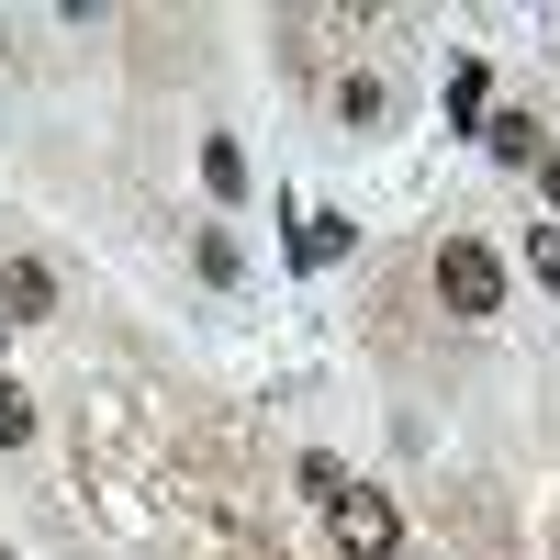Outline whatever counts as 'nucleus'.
<instances>
[{
  "mask_svg": "<svg viewBox=\"0 0 560 560\" xmlns=\"http://www.w3.org/2000/svg\"><path fill=\"white\" fill-rule=\"evenodd\" d=\"M538 179H549V202H560V158H549V168H538Z\"/></svg>",
  "mask_w": 560,
  "mask_h": 560,
  "instance_id": "1a4fd4ad",
  "label": "nucleus"
},
{
  "mask_svg": "<svg viewBox=\"0 0 560 560\" xmlns=\"http://www.w3.org/2000/svg\"><path fill=\"white\" fill-rule=\"evenodd\" d=\"M438 303H448V314H504V258L471 247V236H448V247H438Z\"/></svg>",
  "mask_w": 560,
  "mask_h": 560,
  "instance_id": "f257e3e1",
  "label": "nucleus"
},
{
  "mask_svg": "<svg viewBox=\"0 0 560 560\" xmlns=\"http://www.w3.org/2000/svg\"><path fill=\"white\" fill-rule=\"evenodd\" d=\"M23 438H34V404H23L12 382H0V448H23Z\"/></svg>",
  "mask_w": 560,
  "mask_h": 560,
  "instance_id": "6e6552de",
  "label": "nucleus"
},
{
  "mask_svg": "<svg viewBox=\"0 0 560 560\" xmlns=\"http://www.w3.org/2000/svg\"><path fill=\"white\" fill-rule=\"evenodd\" d=\"M0 292H12V314H45V303H57V269H45V258H12Z\"/></svg>",
  "mask_w": 560,
  "mask_h": 560,
  "instance_id": "39448f33",
  "label": "nucleus"
},
{
  "mask_svg": "<svg viewBox=\"0 0 560 560\" xmlns=\"http://www.w3.org/2000/svg\"><path fill=\"white\" fill-rule=\"evenodd\" d=\"M202 179H213V202H236V191H247V147H224V135H213V147H202Z\"/></svg>",
  "mask_w": 560,
  "mask_h": 560,
  "instance_id": "423d86ee",
  "label": "nucleus"
},
{
  "mask_svg": "<svg viewBox=\"0 0 560 560\" xmlns=\"http://www.w3.org/2000/svg\"><path fill=\"white\" fill-rule=\"evenodd\" d=\"M482 147H493L504 168H527V158H538V113H493V124H482Z\"/></svg>",
  "mask_w": 560,
  "mask_h": 560,
  "instance_id": "7ed1b4c3",
  "label": "nucleus"
},
{
  "mask_svg": "<svg viewBox=\"0 0 560 560\" xmlns=\"http://www.w3.org/2000/svg\"><path fill=\"white\" fill-rule=\"evenodd\" d=\"M337 549H348V560H393V549H404L393 493H370V482H359V493H337Z\"/></svg>",
  "mask_w": 560,
  "mask_h": 560,
  "instance_id": "f03ea898",
  "label": "nucleus"
},
{
  "mask_svg": "<svg viewBox=\"0 0 560 560\" xmlns=\"http://www.w3.org/2000/svg\"><path fill=\"white\" fill-rule=\"evenodd\" d=\"M292 258H303V269H325V258H348V213H303V236H292Z\"/></svg>",
  "mask_w": 560,
  "mask_h": 560,
  "instance_id": "20e7f679",
  "label": "nucleus"
},
{
  "mask_svg": "<svg viewBox=\"0 0 560 560\" xmlns=\"http://www.w3.org/2000/svg\"><path fill=\"white\" fill-rule=\"evenodd\" d=\"M482 90H493V79H482V57H459V68H448V113L471 124V113H482Z\"/></svg>",
  "mask_w": 560,
  "mask_h": 560,
  "instance_id": "0eeeda50",
  "label": "nucleus"
},
{
  "mask_svg": "<svg viewBox=\"0 0 560 560\" xmlns=\"http://www.w3.org/2000/svg\"><path fill=\"white\" fill-rule=\"evenodd\" d=\"M538 269H549V280H560V258H538Z\"/></svg>",
  "mask_w": 560,
  "mask_h": 560,
  "instance_id": "9d476101",
  "label": "nucleus"
},
{
  "mask_svg": "<svg viewBox=\"0 0 560 560\" xmlns=\"http://www.w3.org/2000/svg\"><path fill=\"white\" fill-rule=\"evenodd\" d=\"M0 560H12V549H0Z\"/></svg>",
  "mask_w": 560,
  "mask_h": 560,
  "instance_id": "9b49d317",
  "label": "nucleus"
}]
</instances>
